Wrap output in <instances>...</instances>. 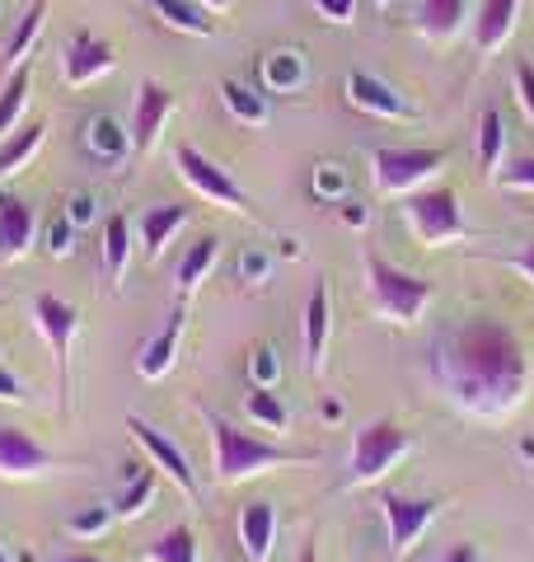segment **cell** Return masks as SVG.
Masks as SVG:
<instances>
[{"mask_svg": "<svg viewBox=\"0 0 534 562\" xmlns=\"http://www.w3.org/2000/svg\"><path fill=\"white\" fill-rule=\"evenodd\" d=\"M127 431H132V441H136V446H141V450H146L151 460H155V469H159V473H169V479L178 483V492H188V497H198V473H192L188 454L178 450L165 431L151 427V422H146V417H136V413L127 417Z\"/></svg>", "mask_w": 534, "mask_h": 562, "instance_id": "10", "label": "cell"}, {"mask_svg": "<svg viewBox=\"0 0 534 562\" xmlns=\"http://www.w3.org/2000/svg\"><path fill=\"white\" fill-rule=\"evenodd\" d=\"M221 99H225V109L235 113V122H244V127H263L267 122V99L258 90H248L244 80H221Z\"/></svg>", "mask_w": 534, "mask_h": 562, "instance_id": "31", "label": "cell"}, {"mask_svg": "<svg viewBox=\"0 0 534 562\" xmlns=\"http://www.w3.org/2000/svg\"><path fill=\"white\" fill-rule=\"evenodd\" d=\"M497 183L534 192V155H511V160H502V169H497Z\"/></svg>", "mask_w": 534, "mask_h": 562, "instance_id": "36", "label": "cell"}, {"mask_svg": "<svg viewBox=\"0 0 534 562\" xmlns=\"http://www.w3.org/2000/svg\"><path fill=\"white\" fill-rule=\"evenodd\" d=\"M441 497H399V492H389L380 502L385 512V530H389V553L394 558H408L418 549V539L426 535V525L441 516Z\"/></svg>", "mask_w": 534, "mask_h": 562, "instance_id": "7", "label": "cell"}, {"mask_svg": "<svg viewBox=\"0 0 534 562\" xmlns=\"http://www.w3.org/2000/svg\"><path fill=\"white\" fill-rule=\"evenodd\" d=\"M376 5H380V10H385V5H389V0H376Z\"/></svg>", "mask_w": 534, "mask_h": 562, "instance_id": "51", "label": "cell"}, {"mask_svg": "<svg viewBox=\"0 0 534 562\" xmlns=\"http://www.w3.org/2000/svg\"><path fill=\"white\" fill-rule=\"evenodd\" d=\"M70 221L76 225H89L94 221V198H89V192H76V198H70V211H66Z\"/></svg>", "mask_w": 534, "mask_h": 562, "instance_id": "44", "label": "cell"}, {"mask_svg": "<svg viewBox=\"0 0 534 562\" xmlns=\"http://www.w3.org/2000/svg\"><path fill=\"white\" fill-rule=\"evenodd\" d=\"M240 277H244V281H263V277H267V254L244 249V258H240Z\"/></svg>", "mask_w": 534, "mask_h": 562, "instance_id": "43", "label": "cell"}, {"mask_svg": "<svg viewBox=\"0 0 534 562\" xmlns=\"http://www.w3.org/2000/svg\"><path fill=\"white\" fill-rule=\"evenodd\" d=\"M33 324H38V333L47 338L52 357H57V371H62V394L70 390V342H76V328H80V314L76 305H66L62 295H38L33 301Z\"/></svg>", "mask_w": 534, "mask_h": 562, "instance_id": "9", "label": "cell"}, {"mask_svg": "<svg viewBox=\"0 0 534 562\" xmlns=\"http://www.w3.org/2000/svg\"><path fill=\"white\" fill-rule=\"evenodd\" d=\"M502 155H507L502 113H497V109H483V117H478V165H483L488 179H497V169H502Z\"/></svg>", "mask_w": 534, "mask_h": 562, "instance_id": "30", "label": "cell"}, {"mask_svg": "<svg viewBox=\"0 0 534 562\" xmlns=\"http://www.w3.org/2000/svg\"><path fill=\"white\" fill-rule=\"evenodd\" d=\"M29 85H33V66H14L10 70V80H5V90H0V140H5L14 127H20V117H24V103H29Z\"/></svg>", "mask_w": 534, "mask_h": 562, "instance_id": "27", "label": "cell"}, {"mask_svg": "<svg viewBox=\"0 0 534 562\" xmlns=\"http://www.w3.org/2000/svg\"><path fill=\"white\" fill-rule=\"evenodd\" d=\"M198 535L188 530V525H174V530H165L159 539H151L146 549H141V558L146 562H198Z\"/></svg>", "mask_w": 534, "mask_h": 562, "instance_id": "29", "label": "cell"}, {"mask_svg": "<svg viewBox=\"0 0 534 562\" xmlns=\"http://www.w3.org/2000/svg\"><path fill=\"white\" fill-rule=\"evenodd\" d=\"M183 225H188V206H178V202H159V206L141 211L136 231H141V249H146V258L165 254V244L183 231Z\"/></svg>", "mask_w": 534, "mask_h": 562, "instance_id": "19", "label": "cell"}, {"mask_svg": "<svg viewBox=\"0 0 534 562\" xmlns=\"http://www.w3.org/2000/svg\"><path fill=\"white\" fill-rule=\"evenodd\" d=\"M118 520V512L113 506H85V512H76L70 516V535H80V539H94V535H103L109 525Z\"/></svg>", "mask_w": 534, "mask_h": 562, "instance_id": "35", "label": "cell"}, {"mask_svg": "<svg viewBox=\"0 0 534 562\" xmlns=\"http://www.w3.org/2000/svg\"><path fill=\"white\" fill-rule=\"evenodd\" d=\"M202 5H207V10H211V14H221V10H225V5H230V0H202Z\"/></svg>", "mask_w": 534, "mask_h": 562, "instance_id": "50", "label": "cell"}, {"mask_svg": "<svg viewBox=\"0 0 534 562\" xmlns=\"http://www.w3.org/2000/svg\"><path fill=\"white\" fill-rule=\"evenodd\" d=\"M441 562H483V549H478V543H455Z\"/></svg>", "mask_w": 534, "mask_h": 562, "instance_id": "46", "label": "cell"}, {"mask_svg": "<svg viewBox=\"0 0 534 562\" xmlns=\"http://www.w3.org/2000/svg\"><path fill=\"white\" fill-rule=\"evenodd\" d=\"M343 221H347V225H366V206H347Z\"/></svg>", "mask_w": 534, "mask_h": 562, "instance_id": "48", "label": "cell"}, {"mask_svg": "<svg viewBox=\"0 0 534 562\" xmlns=\"http://www.w3.org/2000/svg\"><path fill=\"white\" fill-rule=\"evenodd\" d=\"M174 109H178L174 90H165L159 80H141L136 109H132V150L136 155L155 150V140H159V132H165V122L174 117Z\"/></svg>", "mask_w": 534, "mask_h": 562, "instance_id": "11", "label": "cell"}, {"mask_svg": "<svg viewBox=\"0 0 534 562\" xmlns=\"http://www.w3.org/2000/svg\"><path fill=\"white\" fill-rule=\"evenodd\" d=\"M52 469H66V460H57L43 441H33L24 427H0V473L5 479H38Z\"/></svg>", "mask_w": 534, "mask_h": 562, "instance_id": "12", "label": "cell"}, {"mask_svg": "<svg viewBox=\"0 0 534 562\" xmlns=\"http://www.w3.org/2000/svg\"><path fill=\"white\" fill-rule=\"evenodd\" d=\"M244 408H248V422H258V427H267V431H287V403H281L267 384H254L248 390V398H244Z\"/></svg>", "mask_w": 534, "mask_h": 562, "instance_id": "32", "label": "cell"}, {"mask_svg": "<svg viewBox=\"0 0 534 562\" xmlns=\"http://www.w3.org/2000/svg\"><path fill=\"white\" fill-rule=\"evenodd\" d=\"M43 122H29V127H14L5 140H0V179H10V173H20L33 155L43 146Z\"/></svg>", "mask_w": 534, "mask_h": 562, "instance_id": "26", "label": "cell"}, {"mask_svg": "<svg viewBox=\"0 0 534 562\" xmlns=\"http://www.w3.org/2000/svg\"><path fill=\"white\" fill-rule=\"evenodd\" d=\"M413 450V431L394 417H376L352 436V454H347V487H366L380 483L403 454Z\"/></svg>", "mask_w": 534, "mask_h": 562, "instance_id": "4", "label": "cell"}, {"mask_svg": "<svg viewBox=\"0 0 534 562\" xmlns=\"http://www.w3.org/2000/svg\"><path fill=\"white\" fill-rule=\"evenodd\" d=\"M24 398H29L24 380L14 375V371H5V366H0V403H24Z\"/></svg>", "mask_w": 534, "mask_h": 562, "instance_id": "42", "label": "cell"}, {"mask_svg": "<svg viewBox=\"0 0 534 562\" xmlns=\"http://www.w3.org/2000/svg\"><path fill=\"white\" fill-rule=\"evenodd\" d=\"M183 328H188V314L174 310L169 319H165V328H159L155 338L141 347V361H136L141 380H165L174 371V357H178V342H183Z\"/></svg>", "mask_w": 534, "mask_h": 562, "instance_id": "16", "label": "cell"}, {"mask_svg": "<svg viewBox=\"0 0 534 562\" xmlns=\"http://www.w3.org/2000/svg\"><path fill=\"white\" fill-rule=\"evenodd\" d=\"M43 239H47V254H52V258H66V254H70V239H76V221H70L66 211H62V216H52Z\"/></svg>", "mask_w": 534, "mask_h": 562, "instance_id": "37", "label": "cell"}, {"mask_svg": "<svg viewBox=\"0 0 534 562\" xmlns=\"http://www.w3.org/2000/svg\"><path fill=\"white\" fill-rule=\"evenodd\" d=\"M240 543H244V558L267 562L272 558V543H277V506L272 502H248L240 512Z\"/></svg>", "mask_w": 534, "mask_h": 562, "instance_id": "17", "label": "cell"}, {"mask_svg": "<svg viewBox=\"0 0 534 562\" xmlns=\"http://www.w3.org/2000/svg\"><path fill=\"white\" fill-rule=\"evenodd\" d=\"M103 262H109V281L118 286V281L127 277V262H132V221L127 216L103 221Z\"/></svg>", "mask_w": 534, "mask_h": 562, "instance_id": "28", "label": "cell"}, {"mask_svg": "<svg viewBox=\"0 0 534 562\" xmlns=\"http://www.w3.org/2000/svg\"><path fill=\"white\" fill-rule=\"evenodd\" d=\"M347 103L361 113H376V117H413V109L403 103L394 85H385L380 76H366V70H352L347 76Z\"/></svg>", "mask_w": 534, "mask_h": 562, "instance_id": "15", "label": "cell"}, {"mask_svg": "<svg viewBox=\"0 0 534 562\" xmlns=\"http://www.w3.org/2000/svg\"><path fill=\"white\" fill-rule=\"evenodd\" d=\"M85 150L103 165H122L132 155V132H122V122L113 113H94L85 122Z\"/></svg>", "mask_w": 534, "mask_h": 562, "instance_id": "20", "label": "cell"}, {"mask_svg": "<svg viewBox=\"0 0 534 562\" xmlns=\"http://www.w3.org/2000/svg\"><path fill=\"white\" fill-rule=\"evenodd\" d=\"M450 160V150H441V146H380L376 155H370V169H376V188L380 192H418L422 183H432L436 179V169Z\"/></svg>", "mask_w": 534, "mask_h": 562, "instance_id": "6", "label": "cell"}, {"mask_svg": "<svg viewBox=\"0 0 534 562\" xmlns=\"http://www.w3.org/2000/svg\"><path fill=\"white\" fill-rule=\"evenodd\" d=\"M366 286H370V305H376V314H385V319H394V324H418L426 301L436 295V281L394 268V262L380 258L376 249L366 254Z\"/></svg>", "mask_w": 534, "mask_h": 562, "instance_id": "3", "label": "cell"}, {"mask_svg": "<svg viewBox=\"0 0 534 562\" xmlns=\"http://www.w3.org/2000/svg\"><path fill=\"white\" fill-rule=\"evenodd\" d=\"M113 47L94 38L89 29L80 33H70V43H66V57H62V70H66V85H94L99 76H109L113 70Z\"/></svg>", "mask_w": 534, "mask_h": 562, "instance_id": "13", "label": "cell"}, {"mask_svg": "<svg viewBox=\"0 0 534 562\" xmlns=\"http://www.w3.org/2000/svg\"><path fill=\"white\" fill-rule=\"evenodd\" d=\"M211 441H216V479L221 483H244L277 464H310V450H287V446H267L258 436H244L240 427H230L225 417H211Z\"/></svg>", "mask_w": 534, "mask_h": 562, "instance_id": "2", "label": "cell"}, {"mask_svg": "<svg viewBox=\"0 0 534 562\" xmlns=\"http://www.w3.org/2000/svg\"><path fill=\"white\" fill-rule=\"evenodd\" d=\"M329 328H333V301H329V286L319 281V286L310 291V305H305V371L310 375L324 371Z\"/></svg>", "mask_w": 534, "mask_h": 562, "instance_id": "18", "label": "cell"}, {"mask_svg": "<svg viewBox=\"0 0 534 562\" xmlns=\"http://www.w3.org/2000/svg\"><path fill=\"white\" fill-rule=\"evenodd\" d=\"M146 5L159 14V24L174 29V33L211 38V29H216V20H211V10L202 5V0H146Z\"/></svg>", "mask_w": 534, "mask_h": 562, "instance_id": "22", "label": "cell"}, {"mask_svg": "<svg viewBox=\"0 0 534 562\" xmlns=\"http://www.w3.org/2000/svg\"><path fill=\"white\" fill-rule=\"evenodd\" d=\"M174 160H178V173L192 183V192L198 198H207L211 206H225V211H248V198H244V188L230 179V173L211 160V155H202L198 146H178L174 150Z\"/></svg>", "mask_w": 534, "mask_h": 562, "instance_id": "8", "label": "cell"}, {"mask_svg": "<svg viewBox=\"0 0 534 562\" xmlns=\"http://www.w3.org/2000/svg\"><path fill=\"white\" fill-rule=\"evenodd\" d=\"M216 258H221V235H202L192 249L183 254V262H178V291L192 295L207 281V272L216 268Z\"/></svg>", "mask_w": 534, "mask_h": 562, "instance_id": "25", "label": "cell"}, {"mask_svg": "<svg viewBox=\"0 0 534 562\" xmlns=\"http://www.w3.org/2000/svg\"><path fill=\"white\" fill-rule=\"evenodd\" d=\"M305 85V57H300L296 47H277L263 57V90L272 94H291Z\"/></svg>", "mask_w": 534, "mask_h": 562, "instance_id": "23", "label": "cell"}, {"mask_svg": "<svg viewBox=\"0 0 534 562\" xmlns=\"http://www.w3.org/2000/svg\"><path fill=\"white\" fill-rule=\"evenodd\" d=\"M515 99H521L525 117L534 122V66L530 61H515Z\"/></svg>", "mask_w": 534, "mask_h": 562, "instance_id": "40", "label": "cell"}, {"mask_svg": "<svg viewBox=\"0 0 534 562\" xmlns=\"http://www.w3.org/2000/svg\"><path fill=\"white\" fill-rule=\"evenodd\" d=\"M465 10H469V0H422L418 5V29L432 43H445V38H455L459 33V24H465Z\"/></svg>", "mask_w": 534, "mask_h": 562, "instance_id": "24", "label": "cell"}, {"mask_svg": "<svg viewBox=\"0 0 534 562\" xmlns=\"http://www.w3.org/2000/svg\"><path fill=\"white\" fill-rule=\"evenodd\" d=\"M296 562H319V553H314V543H305V549H300V558Z\"/></svg>", "mask_w": 534, "mask_h": 562, "instance_id": "49", "label": "cell"}, {"mask_svg": "<svg viewBox=\"0 0 534 562\" xmlns=\"http://www.w3.org/2000/svg\"><path fill=\"white\" fill-rule=\"evenodd\" d=\"M314 192H319V198H343V192H347V173L337 165H314Z\"/></svg>", "mask_w": 534, "mask_h": 562, "instance_id": "39", "label": "cell"}, {"mask_svg": "<svg viewBox=\"0 0 534 562\" xmlns=\"http://www.w3.org/2000/svg\"><path fill=\"white\" fill-rule=\"evenodd\" d=\"M310 5L333 24H352V14H356V0H310Z\"/></svg>", "mask_w": 534, "mask_h": 562, "instance_id": "41", "label": "cell"}, {"mask_svg": "<svg viewBox=\"0 0 534 562\" xmlns=\"http://www.w3.org/2000/svg\"><path fill=\"white\" fill-rule=\"evenodd\" d=\"M502 262H507V268H515V272H525V277L534 281V239L525 244L521 254H511V258H502Z\"/></svg>", "mask_w": 534, "mask_h": 562, "instance_id": "45", "label": "cell"}, {"mask_svg": "<svg viewBox=\"0 0 534 562\" xmlns=\"http://www.w3.org/2000/svg\"><path fill=\"white\" fill-rule=\"evenodd\" d=\"M277 375H281L277 347H272V342H258V347H254V384H267V390H272Z\"/></svg>", "mask_w": 534, "mask_h": 562, "instance_id": "38", "label": "cell"}, {"mask_svg": "<svg viewBox=\"0 0 534 562\" xmlns=\"http://www.w3.org/2000/svg\"><path fill=\"white\" fill-rule=\"evenodd\" d=\"M43 562H99L94 553H66V558H43Z\"/></svg>", "mask_w": 534, "mask_h": 562, "instance_id": "47", "label": "cell"}, {"mask_svg": "<svg viewBox=\"0 0 534 562\" xmlns=\"http://www.w3.org/2000/svg\"><path fill=\"white\" fill-rule=\"evenodd\" d=\"M151 497H155V473L141 464V473L127 483V492H122V497L113 502V512H118V516H141V512L151 506Z\"/></svg>", "mask_w": 534, "mask_h": 562, "instance_id": "34", "label": "cell"}, {"mask_svg": "<svg viewBox=\"0 0 534 562\" xmlns=\"http://www.w3.org/2000/svg\"><path fill=\"white\" fill-rule=\"evenodd\" d=\"M0 562H10V558H5V549H0Z\"/></svg>", "mask_w": 534, "mask_h": 562, "instance_id": "52", "label": "cell"}, {"mask_svg": "<svg viewBox=\"0 0 534 562\" xmlns=\"http://www.w3.org/2000/svg\"><path fill=\"white\" fill-rule=\"evenodd\" d=\"M33 235H38V216L24 198L14 192H0V262H14L33 249Z\"/></svg>", "mask_w": 534, "mask_h": 562, "instance_id": "14", "label": "cell"}, {"mask_svg": "<svg viewBox=\"0 0 534 562\" xmlns=\"http://www.w3.org/2000/svg\"><path fill=\"white\" fill-rule=\"evenodd\" d=\"M43 14H47V0H33L29 14L20 20V29H14V38H10V47H5L10 70H14V66H24V57L33 52V43H38V33H43Z\"/></svg>", "mask_w": 534, "mask_h": 562, "instance_id": "33", "label": "cell"}, {"mask_svg": "<svg viewBox=\"0 0 534 562\" xmlns=\"http://www.w3.org/2000/svg\"><path fill=\"white\" fill-rule=\"evenodd\" d=\"M515 14H521V0H483V5H478L474 43H478V52H483V57H492V52L511 38Z\"/></svg>", "mask_w": 534, "mask_h": 562, "instance_id": "21", "label": "cell"}, {"mask_svg": "<svg viewBox=\"0 0 534 562\" xmlns=\"http://www.w3.org/2000/svg\"><path fill=\"white\" fill-rule=\"evenodd\" d=\"M403 216H408V231H413V239L426 244V249H441V244H455V239L469 235L465 211H459V198L450 188H418V192H408Z\"/></svg>", "mask_w": 534, "mask_h": 562, "instance_id": "5", "label": "cell"}, {"mask_svg": "<svg viewBox=\"0 0 534 562\" xmlns=\"http://www.w3.org/2000/svg\"><path fill=\"white\" fill-rule=\"evenodd\" d=\"M432 375L459 413L502 422L530 394L525 342L497 319L450 324L432 347Z\"/></svg>", "mask_w": 534, "mask_h": 562, "instance_id": "1", "label": "cell"}]
</instances>
